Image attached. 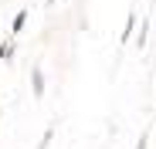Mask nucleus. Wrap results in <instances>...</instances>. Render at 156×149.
Wrapping results in <instances>:
<instances>
[{"label": "nucleus", "mask_w": 156, "mask_h": 149, "mask_svg": "<svg viewBox=\"0 0 156 149\" xmlns=\"http://www.w3.org/2000/svg\"><path fill=\"white\" fill-rule=\"evenodd\" d=\"M24 20H27V14H24V10H20V14L14 17V34H20V27H24Z\"/></svg>", "instance_id": "obj_1"}]
</instances>
